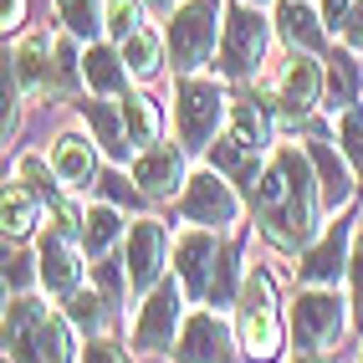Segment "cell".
Returning <instances> with one entry per match:
<instances>
[{
	"instance_id": "6da1fadb",
	"label": "cell",
	"mask_w": 363,
	"mask_h": 363,
	"mask_svg": "<svg viewBox=\"0 0 363 363\" xmlns=\"http://www.w3.org/2000/svg\"><path fill=\"white\" fill-rule=\"evenodd\" d=\"M251 215L277 251H307L318 240L323 189L302 143H281L266 159V174L256 179V195H251Z\"/></svg>"
},
{
	"instance_id": "7a4b0ae2",
	"label": "cell",
	"mask_w": 363,
	"mask_h": 363,
	"mask_svg": "<svg viewBox=\"0 0 363 363\" xmlns=\"http://www.w3.org/2000/svg\"><path fill=\"white\" fill-rule=\"evenodd\" d=\"M235 337H240V353L251 363H277L281 343H286V328H281V307H277V281L272 272H246V286L235 297Z\"/></svg>"
},
{
	"instance_id": "3957f363",
	"label": "cell",
	"mask_w": 363,
	"mask_h": 363,
	"mask_svg": "<svg viewBox=\"0 0 363 363\" xmlns=\"http://www.w3.org/2000/svg\"><path fill=\"white\" fill-rule=\"evenodd\" d=\"M220 31H225V0H184L169 16V62H174L179 77H195L215 62L220 52Z\"/></svg>"
},
{
	"instance_id": "277c9868",
	"label": "cell",
	"mask_w": 363,
	"mask_h": 363,
	"mask_svg": "<svg viewBox=\"0 0 363 363\" xmlns=\"http://www.w3.org/2000/svg\"><path fill=\"white\" fill-rule=\"evenodd\" d=\"M277 21H266L261 6L251 0H230L225 6V31H220V52H215V67H220L225 82H256L266 67V46H272Z\"/></svg>"
},
{
	"instance_id": "5b68a950",
	"label": "cell",
	"mask_w": 363,
	"mask_h": 363,
	"mask_svg": "<svg viewBox=\"0 0 363 363\" xmlns=\"http://www.w3.org/2000/svg\"><path fill=\"white\" fill-rule=\"evenodd\" d=\"M230 118V98L215 77H179L174 82V133L184 154H210V143L220 138Z\"/></svg>"
},
{
	"instance_id": "8992f818",
	"label": "cell",
	"mask_w": 363,
	"mask_h": 363,
	"mask_svg": "<svg viewBox=\"0 0 363 363\" xmlns=\"http://www.w3.org/2000/svg\"><path fill=\"white\" fill-rule=\"evenodd\" d=\"M348 302H337L333 286H307V292H297L292 312H286V323H292V337L302 353H328L337 337H343L348 328Z\"/></svg>"
},
{
	"instance_id": "52a82bcc",
	"label": "cell",
	"mask_w": 363,
	"mask_h": 363,
	"mask_svg": "<svg viewBox=\"0 0 363 363\" xmlns=\"http://www.w3.org/2000/svg\"><path fill=\"white\" fill-rule=\"evenodd\" d=\"M184 281L179 277H164L149 297H143L138 307V323H133V348L138 353H164V348H174L179 343V328H184Z\"/></svg>"
},
{
	"instance_id": "ba28073f",
	"label": "cell",
	"mask_w": 363,
	"mask_h": 363,
	"mask_svg": "<svg viewBox=\"0 0 363 363\" xmlns=\"http://www.w3.org/2000/svg\"><path fill=\"white\" fill-rule=\"evenodd\" d=\"M179 215L189 225H205V230H225L240 220V195H235V184L220 174L215 164L195 169L184 184V195H179Z\"/></svg>"
},
{
	"instance_id": "9c48e42d",
	"label": "cell",
	"mask_w": 363,
	"mask_h": 363,
	"mask_svg": "<svg viewBox=\"0 0 363 363\" xmlns=\"http://www.w3.org/2000/svg\"><path fill=\"white\" fill-rule=\"evenodd\" d=\"M240 358H246L240 337L215 307H200L184 318L179 343H174V363H240Z\"/></svg>"
},
{
	"instance_id": "30bf717a",
	"label": "cell",
	"mask_w": 363,
	"mask_h": 363,
	"mask_svg": "<svg viewBox=\"0 0 363 363\" xmlns=\"http://www.w3.org/2000/svg\"><path fill=\"white\" fill-rule=\"evenodd\" d=\"M353 215L343 210V215H333L328 220V230L312 240V246L302 251V261H297V277H302V286H337V277L348 281V261H353Z\"/></svg>"
},
{
	"instance_id": "8fae6325",
	"label": "cell",
	"mask_w": 363,
	"mask_h": 363,
	"mask_svg": "<svg viewBox=\"0 0 363 363\" xmlns=\"http://www.w3.org/2000/svg\"><path fill=\"white\" fill-rule=\"evenodd\" d=\"M169 230L164 220H154V215H143V220L128 225V240H123V261H128V281H133V297L143 302L154 292V286L164 281V266H169Z\"/></svg>"
},
{
	"instance_id": "7c38bea8",
	"label": "cell",
	"mask_w": 363,
	"mask_h": 363,
	"mask_svg": "<svg viewBox=\"0 0 363 363\" xmlns=\"http://www.w3.org/2000/svg\"><path fill=\"white\" fill-rule=\"evenodd\" d=\"M328 98V77H323V62L312 52H292V62L281 67L277 77V118H286V123H302V118H312V108H318Z\"/></svg>"
},
{
	"instance_id": "4fadbf2b",
	"label": "cell",
	"mask_w": 363,
	"mask_h": 363,
	"mask_svg": "<svg viewBox=\"0 0 363 363\" xmlns=\"http://www.w3.org/2000/svg\"><path fill=\"white\" fill-rule=\"evenodd\" d=\"M133 184L143 189V200H174L184 195L189 169H184V149L179 143H149L133 154Z\"/></svg>"
},
{
	"instance_id": "5bb4252c",
	"label": "cell",
	"mask_w": 363,
	"mask_h": 363,
	"mask_svg": "<svg viewBox=\"0 0 363 363\" xmlns=\"http://www.w3.org/2000/svg\"><path fill=\"white\" fill-rule=\"evenodd\" d=\"M307 159H312V169H318V189H323V210L328 215H343L348 205H353V195H358V184H353V164H348V154L343 149H333V143L323 138V133H312L307 143Z\"/></svg>"
},
{
	"instance_id": "9a60e30c",
	"label": "cell",
	"mask_w": 363,
	"mask_h": 363,
	"mask_svg": "<svg viewBox=\"0 0 363 363\" xmlns=\"http://www.w3.org/2000/svg\"><path fill=\"white\" fill-rule=\"evenodd\" d=\"M220 256V235L205 230V225H189L179 240H174V277L184 281L189 302L205 307V292H210V266Z\"/></svg>"
},
{
	"instance_id": "2e32d148",
	"label": "cell",
	"mask_w": 363,
	"mask_h": 363,
	"mask_svg": "<svg viewBox=\"0 0 363 363\" xmlns=\"http://www.w3.org/2000/svg\"><path fill=\"white\" fill-rule=\"evenodd\" d=\"M82 256L77 251V240L62 235V230H46L41 235V246H36V266H41V286L52 297H72V292H82Z\"/></svg>"
},
{
	"instance_id": "e0dca14e",
	"label": "cell",
	"mask_w": 363,
	"mask_h": 363,
	"mask_svg": "<svg viewBox=\"0 0 363 363\" xmlns=\"http://www.w3.org/2000/svg\"><path fill=\"white\" fill-rule=\"evenodd\" d=\"M82 82L92 87V98H128V92H133V72L123 62V46L87 41V52H82Z\"/></svg>"
},
{
	"instance_id": "ac0fdd59",
	"label": "cell",
	"mask_w": 363,
	"mask_h": 363,
	"mask_svg": "<svg viewBox=\"0 0 363 363\" xmlns=\"http://www.w3.org/2000/svg\"><path fill=\"white\" fill-rule=\"evenodd\" d=\"M11 62L21 72V87L31 92V98H46V92H57V41H46L41 31L21 36L11 46Z\"/></svg>"
},
{
	"instance_id": "d6986e66",
	"label": "cell",
	"mask_w": 363,
	"mask_h": 363,
	"mask_svg": "<svg viewBox=\"0 0 363 363\" xmlns=\"http://www.w3.org/2000/svg\"><path fill=\"white\" fill-rule=\"evenodd\" d=\"M98 138H82V133H62L52 143V174L67 189H98Z\"/></svg>"
},
{
	"instance_id": "ffe728a7",
	"label": "cell",
	"mask_w": 363,
	"mask_h": 363,
	"mask_svg": "<svg viewBox=\"0 0 363 363\" xmlns=\"http://www.w3.org/2000/svg\"><path fill=\"white\" fill-rule=\"evenodd\" d=\"M277 36L292 46V52H312L318 57L323 46H328V26H323V11H312L307 0H277Z\"/></svg>"
},
{
	"instance_id": "44dd1931",
	"label": "cell",
	"mask_w": 363,
	"mask_h": 363,
	"mask_svg": "<svg viewBox=\"0 0 363 363\" xmlns=\"http://www.w3.org/2000/svg\"><path fill=\"white\" fill-rule=\"evenodd\" d=\"M82 118H87V128H92V138H98V149L108 154V159H133L138 149H133V138H128V123H123V103H108V98H87L82 103Z\"/></svg>"
},
{
	"instance_id": "7402d4cb",
	"label": "cell",
	"mask_w": 363,
	"mask_h": 363,
	"mask_svg": "<svg viewBox=\"0 0 363 363\" xmlns=\"http://www.w3.org/2000/svg\"><path fill=\"white\" fill-rule=\"evenodd\" d=\"M46 323V307L36 302V297H11L6 302V358H16V363H26L31 358V337H36V328Z\"/></svg>"
},
{
	"instance_id": "603a6c76",
	"label": "cell",
	"mask_w": 363,
	"mask_h": 363,
	"mask_svg": "<svg viewBox=\"0 0 363 363\" xmlns=\"http://www.w3.org/2000/svg\"><path fill=\"white\" fill-rule=\"evenodd\" d=\"M118 240H128V225H123V215H118V205H92V210H82V251H87V261H103Z\"/></svg>"
},
{
	"instance_id": "cb8c5ba5",
	"label": "cell",
	"mask_w": 363,
	"mask_h": 363,
	"mask_svg": "<svg viewBox=\"0 0 363 363\" xmlns=\"http://www.w3.org/2000/svg\"><path fill=\"white\" fill-rule=\"evenodd\" d=\"M328 108L333 113H348L358 103V87H363V72H358V52H348V46H337V52H328Z\"/></svg>"
},
{
	"instance_id": "d4e9b609",
	"label": "cell",
	"mask_w": 363,
	"mask_h": 363,
	"mask_svg": "<svg viewBox=\"0 0 363 363\" xmlns=\"http://www.w3.org/2000/svg\"><path fill=\"white\" fill-rule=\"evenodd\" d=\"M123 62L133 72V82H154L164 62H169V36H159L154 26H138L128 41H123Z\"/></svg>"
},
{
	"instance_id": "484cf974",
	"label": "cell",
	"mask_w": 363,
	"mask_h": 363,
	"mask_svg": "<svg viewBox=\"0 0 363 363\" xmlns=\"http://www.w3.org/2000/svg\"><path fill=\"white\" fill-rule=\"evenodd\" d=\"M41 210H46V205H41L21 179L6 184V205H0V230H6V246H11V240H26V235L41 225Z\"/></svg>"
},
{
	"instance_id": "4316f807",
	"label": "cell",
	"mask_w": 363,
	"mask_h": 363,
	"mask_svg": "<svg viewBox=\"0 0 363 363\" xmlns=\"http://www.w3.org/2000/svg\"><path fill=\"white\" fill-rule=\"evenodd\" d=\"M240 286H246V277H240V235H235V240H220V256H215V266H210L205 307H235Z\"/></svg>"
},
{
	"instance_id": "83f0119b",
	"label": "cell",
	"mask_w": 363,
	"mask_h": 363,
	"mask_svg": "<svg viewBox=\"0 0 363 363\" xmlns=\"http://www.w3.org/2000/svg\"><path fill=\"white\" fill-rule=\"evenodd\" d=\"M72 333H77V328L67 323V312H46V323H41L36 337H31V358H26V363H72V358H77Z\"/></svg>"
},
{
	"instance_id": "f1b7e54d",
	"label": "cell",
	"mask_w": 363,
	"mask_h": 363,
	"mask_svg": "<svg viewBox=\"0 0 363 363\" xmlns=\"http://www.w3.org/2000/svg\"><path fill=\"white\" fill-rule=\"evenodd\" d=\"M62 31L77 41H98L108 31V0H57Z\"/></svg>"
},
{
	"instance_id": "f546056e",
	"label": "cell",
	"mask_w": 363,
	"mask_h": 363,
	"mask_svg": "<svg viewBox=\"0 0 363 363\" xmlns=\"http://www.w3.org/2000/svg\"><path fill=\"white\" fill-rule=\"evenodd\" d=\"M123 123H128L133 149H149V143L159 138V103L149 98V92H128L123 98Z\"/></svg>"
},
{
	"instance_id": "4dcf8cb0",
	"label": "cell",
	"mask_w": 363,
	"mask_h": 363,
	"mask_svg": "<svg viewBox=\"0 0 363 363\" xmlns=\"http://www.w3.org/2000/svg\"><path fill=\"white\" fill-rule=\"evenodd\" d=\"M108 312H113V307H108V297H103V292H87V286L67 297V323L77 328L82 337H98V328H103Z\"/></svg>"
},
{
	"instance_id": "1f68e13d",
	"label": "cell",
	"mask_w": 363,
	"mask_h": 363,
	"mask_svg": "<svg viewBox=\"0 0 363 363\" xmlns=\"http://www.w3.org/2000/svg\"><path fill=\"white\" fill-rule=\"evenodd\" d=\"M21 72H16V62H11V52L0 57V103H6V113H0V138H16V128H21Z\"/></svg>"
},
{
	"instance_id": "d6a6232c",
	"label": "cell",
	"mask_w": 363,
	"mask_h": 363,
	"mask_svg": "<svg viewBox=\"0 0 363 363\" xmlns=\"http://www.w3.org/2000/svg\"><path fill=\"white\" fill-rule=\"evenodd\" d=\"M16 179H21V184H26V189H31V195H36V200L46 205V210H57V205H62V189L52 184L57 174H46V164H41L36 154H26V159H21V164H16Z\"/></svg>"
},
{
	"instance_id": "836d02e7",
	"label": "cell",
	"mask_w": 363,
	"mask_h": 363,
	"mask_svg": "<svg viewBox=\"0 0 363 363\" xmlns=\"http://www.w3.org/2000/svg\"><path fill=\"white\" fill-rule=\"evenodd\" d=\"M92 281H98V292L108 297V307H118V302L133 292V281H128V261H113V256H103L98 266H92Z\"/></svg>"
},
{
	"instance_id": "e575fe53",
	"label": "cell",
	"mask_w": 363,
	"mask_h": 363,
	"mask_svg": "<svg viewBox=\"0 0 363 363\" xmlns=\"http://www.w3.org/2000/svg\"><path fill=\"white\" fill-rule=\"evenodd\" d=\"M333 118H337V149L348 154L353 174L363 179V113H358V108H348V113H333Z\"/></svg>"
},
{
	"instance_id": "d590c367",
	"label": "cell",
	"mask_w": 363,
	"mask_h": 363,
	"mask_svg": "<svg viewBox=\"0 0 363 363\" xmlns=\"http://www.w3.org/2000/svg\"><path fill=\"white\" fill-rule=\"evenodd\" d=\"M143 11H149L143 0H108V36L123 46V41L143 26Z\"/></svg>"
},
{
	"instance_id": "8d00e7d4",
	"label": "cell",
	"mask_w": 363,
	"mask_h": 363,
	"mask_svg": "<svg viewBox=\"0 0 363 363\" xmlns=\"http://www.w3.org/2000/svg\"><path fill=\"white\" fill-rule=\"evenodd\" d=\"M82 82V52H77V36H57V92H77Z\"/></svg>"
},
{
	"instance_id": "74e56055",
	"label": "cell",
	"mask_w": 363,
	"mask_h": 363,
	"mask_svg": "<svg viewBox=\"0 0 363 363\" xmlns=\"http://www.w3.org/2000/svg\"><path fill=\"white\" fill-rule=\"evenodd\" d=\"M98 195H103L108 205H133L143 189L133 184V174H118V169H108V174H98Z\"/></svg>"
},
{
	"instance_id": "f35d334b",
	"label": "cell",
	"mask_w": 363,
	"mask_h": 363,
	"mask_svg": "<svg viewBox=\"0 0 363 363\" xmlns=\"http://www.w3.org/2000/svg\"><path fill=\"white\" fill-rule=\"evenodd\" d=\"M348 307H353V328L363 333V235L353 240V261H348Z\"/></svg>"
},
{
	"instance_id": "ab89813d",
	"label": "cell",
	"mask_w": 363,
	"mask_h": 363,
	"mask_svg": "<svg viewBox=\"0 0 363 363\" xmlns=\"http://www.w3.org/2000/svg\"><path fill=\"white\" fill-rule=\"evenodd\" d=\"M77 363H128V353L118 348V343H108V337H87Z\"/></svg>"
},
{
	"instance_id": "60d3db41",
	"label": "cell",
	"mask_w": 363,
	"mask_h": 363,
	"mask_svg": "<svg viewBox=\"0 0 363 363\" xmlns=\"http://www.w3.org/2000/svg\"><path fill=\"white\" fill-rule=\"evenodd\" d=\"M26 281H31V261L21 256V251H11V246H6V292H21Z\"/></svg>"
},
{
	"instance_id": "b9f144b4",
	"label": "cell",
	"mask_w": 363,
	"mask_h": 363,
	"mask_svg": "<svg viewBox=\"0 0 363 363\" xmlns=\"http://www.w3.org/2000/svg\"><path fill=\"white\" fill-rule=\"evenodd\" d=\"M358 6V0H323V26L333 31V36H343V26H348V11Z\"/></svg>"
},
{
	"instance_id": "7bdbcfd3",
	"label": "cell",
	"mask_w": 363,
	"mask_h": 363,
	"mask_svg": "<svg viewBox=\"0 0 363 363\" xmlns=\"http://www.w3.org/2000/svg\"><path fill=\"white\" fill-rule=\"evenodd\" d=\"M343 46L363 57V0H358V6L348 11V26H343Z\"/></svg>"
},
{
	"instance_id": "ee69618b",
	"label": "cell",
	"mask_w": 363,
	"mask_h": 363,
	"mask_svg": "<svg viewBox=\"0 0 363 363\" xmlns=\"http://www.w3.org/2000/svg\"><path fill=\"white\" fill-rule=\"evenodd\" d=\"M0 26H6V36L26 26V0H0Z\"/></svg>"
},
{
	"instance_id": "f6af8a7d",
	"label": "cell",
	"mask_w": 363,
	"mask_h": 363,
	"mask_svg": "<svg viewBox=\"0 0 363 363\" xmlns=\"http://www.w3.org/2000/svg\"><path fill=\"white\" fill-rule=\"evenodd\" d=\"M143 6H149V11H159V16H169V11H174V0H143Z\"/></svg>"
},
{
	"instance_id": "bcb514c9",
	"label": "cell",
	"mask_w": 363,
	"mask_h": 363,
	"mask_svg": "<svg viewBox=\"0 0 363 363\" xmlns=\"http://www.w3.org/2000/svg\"><path fill=\"white\" fill-rule=\"evenodd\" d=\"M286 363H323V353H302L297 348V358H286Z\"/></svg>"
},
{
	"instance_id": "7dc6e473",
	"label": "cell",
	"mask_w": 363,
	"mask_h": 363,
	"mask_svg": "<svg viewBox=\"0 0 363 363\" xmlns=\"http://www.w3.org/2000/svg\"><path fill=\"white\" fill-rule=\"evenodd\" d=\"M251 6H266V0H251Z\"/></svg>"
}]
</instances>
